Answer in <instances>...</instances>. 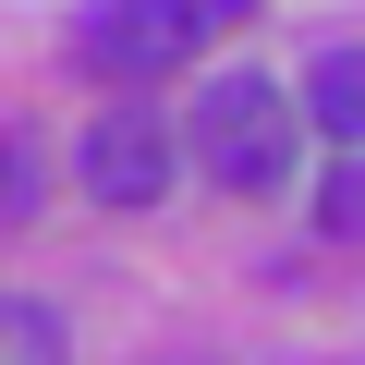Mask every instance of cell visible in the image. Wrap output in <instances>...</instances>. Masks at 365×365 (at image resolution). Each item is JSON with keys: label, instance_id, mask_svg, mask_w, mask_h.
<instances>
[{"label": "cell", "instance_id": "obj_6", "mask_svg": "<svg viewBox=\"0 0 365 365\" xmlns=\"http://www.w3.org/2000/svg\"><path fill=\"white\" fill-rule=\"evenodd\" d=\"M317 220H329L341 244H365V158H341V170L317 182Z\"/></svg>", "mask_w": 365, "mask_h": 365}, {"label": "cell", "instance_id": "obj_3", "mask_svg": "<svg viewBox=\"0 0 365 365\" xmlns=\"http://www.w3.org/2000/svg\"><path fill=\"white\" fill-rule=\"evenodd\" d=\"M170 170H182L170 122H146V110H98V122H86V195H98V207H158Z\"/></svg>", "mask_w": 365, "mask_h": 365}, {"label": "cell", "instance_id": "obj_4", "mask_svg": "<svg viewBox=\"0 0 365 365\" xmlns=\"http://www.w3.org/2000/svg\"><path fill=\"white\" fill-rule=\"evenodd\" d=\"M304 122L365 158V49H317V61H304Z\"/></svg>", "mask_w": 365, "mask_h": 365}, {"label": "cell", "instance_id": "obj_1", "mask_svg": "<svg viewBox=\"0 0 365 365\" xmlns=\"http://www.w3.org/2000/svg\"><path fill=\"white\" fill-rule=\"evenodd\" d=\"M195 170L232 195H292L304 182V98L280 73H207L195 86Z\"/></svg>", "mask_w": 365, "mask_h": 365}, {"label": "cell", "instance_id": "obj_2", "mask_svg": "<svg viewBox=\"0 0 365 365\" xmlns=\"http://www.w3.org/2000/svg\"><path fill=\"white\" fill-rule=\"evenodd\" d=\"M244 13L256 0H98L86 13V61L122 73V86H146V73H182L207 37H232Z\"/></svg>", "mask_w": 365, "mask_h": 365}, {"label": "cell", "instance_id": "obj_5", "mask_svg": "<svg viewBox=\"0 0 365 365\" xmlns=\"http://www.w3.org/2000/svg\"><path fill=\"white\" fill-rule=\"evenodd\" d=\"M0 365H61V317H49L37 292L0 304Z\"/></svg>", "mask_w": 365, "mask_h": 365}, {"label": "cell", "instance_id": "obj_7", "mask_svg": "<svg viewBox=\"0 0 365 365\" xmlns=\"http://www.w3.org/2000/svg\"><path fill=\"white\" fill-rule=\"evenodd\" d=\"M25 207H37V158H25V146H0V220H25Z\"/></svg>", "mask_w": 365, "mask_h": 365}]
</instances>
